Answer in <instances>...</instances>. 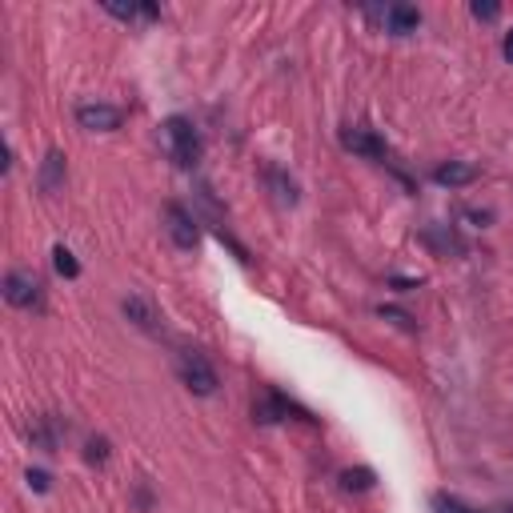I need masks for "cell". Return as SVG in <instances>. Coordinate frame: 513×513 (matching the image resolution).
<instances>
[{
    "label": "cell",
    "mask_w": 513,
    "mask_h": 513,
    "mask_svg": "<svg viewBox=\"0 0 513 513\" xmlns=\"http://www.w3.org/2000/svg\"><path fill=\"white\" fill-rule=\"evenodd\" d=\"M161 133H165V144H169V156L181 169H193V165L201 161V133L193 129V121L169 117L161 124Z\"/></svg>",
    "instance_id": "cell-1"
},
{
    "label": "cell",
    "mask_w": 513,
    "mask_h": 513,
    "mask_svg": "<svg viewBox=\"0 0 513 513\" xmlns=\"http://www.w3.org/2000/svg\"><path fill=\"white\" fill-rule=\"evenodd\" d=\"M176 373H181V381L193 390L197 397H213L217 393V369L208 365L205 353H197V349H181L176 353Z\"/></svg>",
    "instance_id": "cell-2"
},
{
    "label": "cell",
    "mask_w": 513,
    "mask_h": 513,
    "mask_svg": "<svg viewBox=\"0 0 513 513\" xmlns=\"http://www.w3.org/2000/svg\"><path fill=\"white\" fill-rule=\"evenodd\" d=\"M5 301L13 309H40V301H45L40 277L33 269H13V273L5 277Z\"/></svg>",
    "instance_id": "cell-3"
},
{
    "label": "cell",
    "mask_w": 513,
    "mask_h": 513,
    "mask_svg": "<svg viewBox=\"0 0 513 513\" xmlns=\"http://www.w3.org/2000/svg\"><path fill=\"white\" fill-rule=\"evenodd\" d=\"M124 112L117 104H104V101H89V104H77V124L89 133H112L121 129Z\"/></svg>",
    "instance_id": "cell-4"
},
{
    "label": "cell",
    "mask_w": 513,
    "mask_h": 513,
    "mask_svg": "<svg viewBox=\"0 0 513 513\" xmlns=\"http://www.w3.org/2000/svg\"><path fill=\"white\" fill-rule=\"evenodd\" d=\"M377 20H381V28L390 37H410L417 33V25H422V13H417L413 5H385L381 13H373Z\"/></svg>",
    "instance_id": "cell-5"
},
{
    "label": "cell",
    "mask_w": 513,
    "mask_h": 513,
    "mask_svg": "<svg viewBox=\"0 0 513 513\" xmlns=\"http://www.w3.org/2000/svg\"><path fill=\"white\" fill-rule=\"evenodd\" d=\"M121 313L133 321L137 329L144 333H161V313H156V305L149 297H141V293H129V297L121 301Z\"/></svg>",
    "instance_id": "cell-6"
},
{
    "label": "cell",
    "mask_w": 513,
    "mask_h": 513,
    "mask_svg": "<svg viewBox=\"0 0 513 513\" xmlns=\"http://www.w3.org/2000/svg\"><path fill=\"white\" fill-rule=\"evenodd\" d=\"M341 144L349 153L365 156V161H385V141L377 137V133H369V129H358V124H349V129L341 133Z\"/></svg>",
    "instance_id": "cell-7"
},
{
    "label": "cell",
    "mask_w": 513,
    "mask_h": 513,
    "mask_svg": "<svg viewBox=\"0 0 513 513\" xmlns=\"http://www.w3.org/2000/svg\"><path fill=\"white\" fill-rule=\"evenodd\" d=\"M169 213V237L176 249H197V240H201V229H197V221L185 213L181 205H169L165 208Z\"/></svg>",
    "instance_id": "cell-8"
},
{
    "label": "cell",
    "mask_w": 513,
    "mask_h": 513,
    "mask_svg": "<svg viewBox=\"0 0 513 513\" xmlns=\"http://www.w3.org/2000/svg\"><path fill=\"white\" fill-rule=\"evenodd\" d=\"M433 181L442 188H462V185H474L477 181V169L465 161H449V165H437L433 169Z\"/></svg>",
    "instance_id": "cell-9"
},
{
    "label": "cell",
    "mask_w": 513,
    "mask_h": 513,
    "mask_svg": "<svg viewBox=\"0 0 513 513\" xmlns=\"http://www.w3.org/2000/svg\"><path fill=\"white\" fill-rule=\"evenodd\" d=\"M60 185H65V156L52 149L45 156V165H40V193H57Z\"/></svg>",
    "instance_id": "cell-10"
},
{
    "label": "cell",
    "mask_w": 513,
    "mask_h": 513,
    "mask_svg": "<svg viewBox=\"0 0 513 513\" xmlns=\"http://www.w3.org/2000/svg\"><path fill=\"white\" fill-rule=\"evenodd\" d=\"M253 413H257V422H281V417H289V401L277 397V393H265L253 405Z\"/></svg>",
    "instance_id": "cell-11"
},
{
    "label": "cell",
    "mask_w": 513,
    "mask_h": 513,
    "mask_svg": "<svg viewBox=\"0 0 513 513\" xmlns=\"http://www.w3.org/2000/svg\"><path fill=\"white\" fill-rule=\"evenodd\" d=\"M269 185L277 188V201H281V205H297V185H293L281 169H269Z\"/></svg>",
    "instance_id": "cell-12"
},
{
    "label": "cell",
    "mask_w": 513,
    "mask_h": 513,
    "mask_svg": "<svg viewBox=\"0 0 513 513\" xmlns=\"http://www.w3.org/2000/svg\"><path fill=\"white\" fill-rule=\"evenodd\" d=\"M52 265H57V273H60V277H69V281H72V277H80L77 257H72L65 245H57V249H52Z\"/></svg>",
    "instance_id": "cell-13"
},
{
    "label": "cell",
    "mask_w": 513,
    "mask_h": 513,
    "mask_svg": "<svg viewBox=\"0 0 513 513\" xmlns=\"http://www.w3.org/2000/svg\"><path fill=\"white\" fill-rule=\"evenodd\" d=\"M433 513H486V509H474V506H465L462 497L437 494V497H433Z\"/></svg>",
    "instance_id": "cell-14"
},
{
    "label": "cell",
    "mask_w": 513,
    "mask_h": 513,
    "mask_svg": "<svg viewBox=\"0 0 513 513\" xmlns=\"http://www.w3.org/2000/svg\"><path fill=\"white\" fill-rule=\"evenodd\" d=\"M341 486H345V489H369V486H373V474H369V469H345V474H341Z\"/></svg>",
    "instance_id": "cell-15"
},
{
    "label": "cell",
    "mask_w": 513,
    "mask_h": 513,
    "mask_svg": "<svg viewBox=\"0 0 513 513\" xmlns=\"http://www.w3.org/2000/svg\"><path fill=\"white\" fill-rule=\"evenodd\" d=\"M469 13H474L477 20H497V13H501V8H497V5H481V0H477V5L469 8Z\"/></svg>",
    "instance_id": "cell-16"
},
{
    "label": "cell",
    "mask_w": 513,
    "mask_h": 513,
    "mask_svg": "<svg viewBox=\"0 0 513 513\" xmlns=\"http://www.w3.org/2000/svg\"><path fill=\"white\" fill-rule=\"evenodd\" d=\"M104 449H109L104 442H89V462H104Z\"/></svg>",
    "instance_id": "cell-17"
},
{
    "label": "cell",
    "mask_w": 513,
    "mask_h": 513,
    "mask_svg": "<svg viewBox=\"0 0 513 513\" xmlns=\"http://www.w3.org/2000/svg\"><path fill=\"white\" fill-rule=\"evenodd\" d=\"M501 52H506V60H509V65H513V28H509V33H506V40H501Z\"/></svg>",
    "instance_id": "cell-18"
},
{
    "label": "cell",
    "mask_w": 513,
    "mask_h": 513,
    "mask_svg": "<svg viewBox=\"0 0 513 513\" xmlns=\"http://www.w3.org/2000/svg\"><path fill=\"white\" fill-rule=\"evenodd\" d=\"M28 481H33V486L40 489V494H45V489H48V474H28Z\"/></svg>",
    "instance_id": "cell-19"
}]
</instances>
